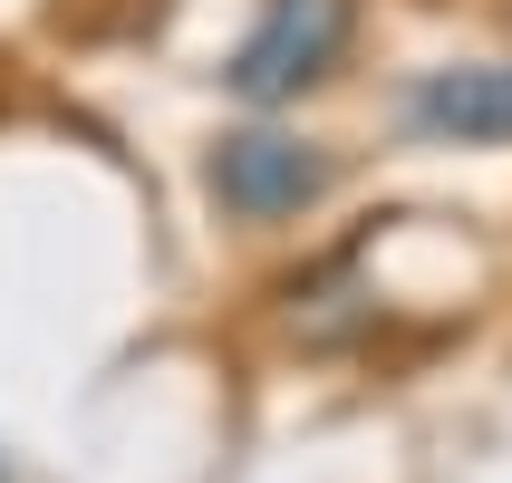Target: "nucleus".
<instances>
[{
    "instance_id": "nucleus-1",
    "label": "nucleus",
    "mask_w": 512,
    "mask_h": 483,
    "mask_svg": "<svg viewBox=\"0 0 512 483\" xmlns=\"http://www.w3.org/2000/svg\"><path fill=\"white\" fill-rule=\"evenodd\" d=\"M358 20H368V0H261L252 29L223 58V97H242L252 116H281L300 97H319L358 49Z\"/></svg>"
},
{
    "instance_id": "nucleus-2",
    "label": "nucleus",
    "mask_w": 512,
    "mask_h": 483,
    "mask_svg": "<svg viewBox=\"0 0 512 483\" xmlns=\"http://www.w3.org/2000/svg\"><path fill=\"white\" fill-rule=\"evenodd\" d=\"M203 194H213L223 223L281 232V223H300V213H319V203L339 194V155L319 136H300V126L252 116V126H223V136L203 145Z\"/></svg>"
},
{
    "instance_id": "nucleus-4",
    "label": "nucleus",
    "mask_w": 512,
    "mask_h": 483,
    "mask_svg": "<svg viewBox=\"0 0 512 483\" xmlns=\"http://www.w3.org/2000/svg\"><path fill=\"white\" fill-rule=\"evenodd\" d=\"M0 483H10V474H0Z\"/></svg>"
},
{
    "instance_id": "nucleus-3",
    "label": "nucleus",
    "mask_w": 512,
    "mask_h": 483,
    "mask_svg": "<svg viewBox=\"0 0 512 483\" xmlns=\"http://www.w3.org/2000/svg\"><path fill=\"white\" fill-rule=\"evenodd\" d=\"M397 116L416 145H512V58H435L406 78Z\"/></svg>"
}]
</instances>
